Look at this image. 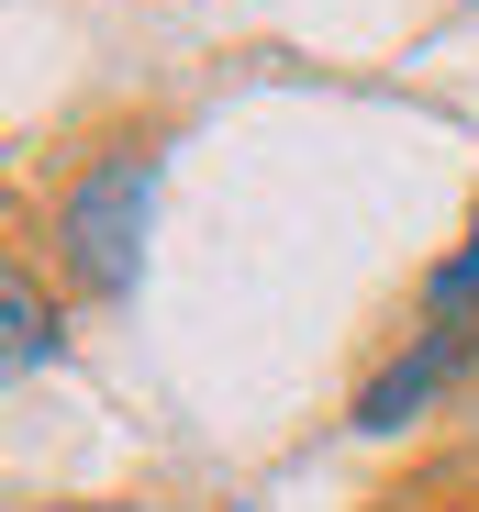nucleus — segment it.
<instances>
[{
    "instance_id": "nucleus-1",
    "label": "nucleus",
    "mask_w": 479,
    "mask_h": 512,
    "mask_svg": "<svg viewBox=\"0 0 479 512\" xmlns=\"http://www.w3.org/2000/svg\"><path fill=\"white\" fill-rule=\"evenodd\" d=\"M145 223H156V145H112L101 167H78L56 201V256L78 290L123 301L145 279Z\"/></svg>"
},
{
    "instance_id": "nucleus-2",
    "label": "nucleus",
    "mask_w": 479,
    "mask_h": 512,
    "mask_svg": "<svg viewBox=\"0 0 479 512\" xmlns=\"http://www.w3.org/2000/svg\"><path fill=\"white\" fill-rule=\"evenodd\" d=\"M468 357H479V323H435L413 357H390V368L357 390V435H402V423H413V412H424V401H435Z\"/></svg>"
},
{
    "instance_id": "nucleus-3",
    "label": "nucleus",
    "mask_w": 479,
    "mask_h": 512,
    "mask_svg": "<svg viewBox=\"0 0 479 512\" xmlns=\"http://www.w3.org/2000/svg\"><path fill=\"white\" fill-rule=\"evenodd\" d=\"M0 323H12V368H45V357H56V312H45V290H34V279L0 290Z\"/></svg>"
},
{
    "instance_id": "nucleus-4",
    "label": "nucleus",
    "mask_w": 479,
    "mask_h": 512,
    "mask_svg": "<svg viewBox=\"0 0 479 512\" xmlns=\"http://www.w3.org/2000/svg\"><path fill=\"white\" fill-rule=\"evenodd\" d=\"M424 301H435V323H457V312H479V223H468V245L446 256V268L424 279Z\"/></svg>"
}]
</instances>
